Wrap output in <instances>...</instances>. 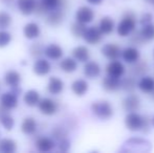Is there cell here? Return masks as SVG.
Masks as SVG:
<instances>
[{
	"label": "cell",
	"instance_id": "b9f144b4",
	"mask_svg": "<svg viewBox=\"0 0 154 153\" xmlns=\"http://www.w3.org/2000/svg\"><path fill=\"white\" fill-rule=\"evenodd\" d=\"M53 135L55 139H58V141L66 137V133H65V131L63 130L62 128H55V130L53 131Z\"/></svg>",
	"mask_w": 154,
	"mask_h": 153
},
{
	"label": "cell",
	"instance_id": "74e56055",
	"mask_svg": "<svg viewBox=\"0 0 154 153\" xmlns=\"http://www.w3.org/2000/svg\"><path fill=\"white\" fill-rule=\"evenodd\" d=\"M42 2L45 4V6L49 11H51L58 8H62L63 3H64V0H42Z\"/></svg>",
	"mask_w": 154,
	"mask_h": 153
},
{
	"label": "cell",
	"instance_id": "e0dca14e",
	"mask_svg": "<svg viewBox=\"0 0 154 153\" xmlns=\"http://www.w3.org/2000/svg\"><path fill=\"white\" fill-rule=\"evenodd\" d=\"M64 89V83L61 79L57 77H51L47 84V90L51 94L57 96V94L61 93Z\"/></svg>",
	"mask_w": 154,
	"mask_h": 153
},
{
	"label": "cell",
	"instance_id": "4dcf8cb0",
	"mask_svg": "<svg viewBox=\"0 0 154 153\" xmlns=\"http://www.w3.org/2000/svg\"><path fill=\"white\" fill-rule=\"evenodd\" d=\"M140 33L145 42H146V41L154 40V24L151 22V23H148V24L143 25Z\"/></svg>",
	"mask_w": 154,
	"mask_h": 153
},
{
	"label": "cell",
	"instance_id": "9c48e42d",
	"mask_svg": "<svg viewBox=\"0 0 154 153\" xmlns=\"http://www.w3.org/2000/svg\"><path fill=\"white\" fill-rule=\"evenodd\" d=\"M101 51L107 59L111 60V61L112 60H118L122 56V49L120 48V46H118L116 44H112V43L105 44L102 47Z\"/></svg>",
	"mask_w": 154,
	"mask_h": 153
},
{
	"label": "cell",
	"instance_id": "7dc6e473",
	"mask_svg": "<svg viewBox=\"0 0 154 153\" xmlns=\"http://www.w3.org/2000/svg\"><path fill=\"white\" fill-rule=\"evenodd\" d=\"M149 1H150L151 3H153V4H154V0H149Z\"/></svg>",
	"mask_w": 154,
	"mask_h": 153
},
{
	"label": "cell",
	"instance_id": "e575fe53",
	"mask_svg": "<svg viewBox=\"0 0 154 153\" xmlns=\"http://www.w3.org/2000/svg\"><path fill=\"white\" fill-rule=\"evenodd\" d=\"M45 48L40 44V43H35L31 46L29 48V53H31V56H32L34 58H39L42 54H44Z\"/></svg>",
	"mask_w": 154,
	"mask_h": 153
},
{
	"label": "cell",
	"instance_id": "30bf717a",
	"mask_svg": "<svg viewBox=\"0 0 154 153\" xmlns=\"http://www.w3.org/2000/svg\"><path fill=\"white\" fill-rule=\"evenodd\" d=\"M122 58L123 60L128 64H134L137 63L140 58V54L136 47L129 46L126 47L125 49L122 50Z\"/></svg>",
	"mask_w": 154,
	"mask_h": 153
},
{
	"label": "cell",
	"instance_id": "1f68e13d",
	"mask_svg": "<svg viewBox=\"0 0 154 153\" xmlns=\"http://www.w3.org/2000/svg\"><path fill=\"white\" fill-rule=\"evenodd\" d=\"M86 29H87V26H86L85 23H82V22H75L72 25H71V34H72L75 37L77 38H83L84 34H85Z\"/></svg>",
	"mask_w": 154,
	"mask_h": 153
},
{
	"label": "cell",
	"instance_id": "2e32d148",
	"mask_svg": "<svg viewBox=\"0 0 154 153\" xmlns=\"http://www.w3.org/2000/svg\"><path fill=\"white\" fill-rule=\"evenodd\" d=\"M51 69V63L46 59H38L34 64V72L38 76H46Z\"/></svg>",
	"mask_w": 154,
	"mask_h": 153
},
{
	"label": "cell",
	"instance_id": "ffe728a7",
	"mask_svg": "<svg viewBox=\"0 0 154 153\" xmlns=\"http://www.w3.org/2000/svg\"><path fill=\"white\" fill-rule=\"evenodd\" d=\"M41 29L39 27V25L35 22H29L27 24H25V26L23 27V35L26 39L32 40V39H36L40 36Z\"/></svg>",
	"mask_w": 154,
	"mask_h": 153
},
{
	"label": "cell",
	"instance_id": "7c38bea8",
	"mask_svg": "<svg viewBox=\"0 0 154 153\" xmlns=\"http://www.w3.org/2000/svg\"><path fill=\"white\" fill-rule=\"evenodd\" d=\"M121 78H116L111 76H107L104 78L103 82H102V86L106 91L113 92L119 90L120 88H122V81H121Z\"/></svg>",
	"mask_w": 154,
	"mask_h": 153
},
{
	"label": "cell",
	"instance_id": "f1b7e54d",
	"mask_svg": "<svg viewBox=\"0 0 154 153\" xmlns=\"http://www.w3.org/2000/svg\"><path fill=\"white\" fill-rule=\"evenodd\" d=\"M4 81L11 87L18 86L21 82V76L16 70H10V72H8L4 75Z\"/></svg>",
	"mask_w": 154,
	"mask_h": 153
},
{
	"label": "cell",
	"instance_id": "ab89813d",
	"mask_svg": "<svg viewBox=\"0 0 154 153\" xmlns=\"http://www.w3.org/2000/svg\"><path fill=\"white\" fill-rule=\"evenodd\" d=\"M58 147H59L60 151L66 152V151H68L69 148H70V142L67 139V137H64V139H62L59 141V145H58Z\"/></svg>",
	"mask_w": 154,
	"mask_h": 153
},
{
	"label": "cell",
	"instance_id": "f35d334b",
	"mask_svg": "<svg viewBox=\"0 0 154 153\" xmlns=\"http://www.w3.org/2000/svg\"><path fill=\"white\" fill-rule=\"evenodd\" d=\"M49 12L48 8L45 6V4L41 1H37V5H36V10H35V13L37 15H47V13Z\"/></svg>",
	"mask_w": 154,
	"mask_h": 153
},
{
	"label": "cell",
	"instance_id": "d590c367",
	"mask_svg": "<svg viewBox=\"0 0 154 153\" xmlns=\"http://www.w3.org/2000/svg\"><path fill=\"white\" fill-rule=\"evenodd\" d=\"M136 87V83H135V80L133 78H126L125 80L122 81V88L125 89L126 91H132L134 90Z\"/></svg>",
	"mask_w": 154,
	"mask_h": 153
},
{
	"label": "cell",
	"instance_id": "4fadbf2b",
	"mask_svg": "<svg viewBox=\"0 0 154 153\" xmlns=\"http://www.w3.org/2000/svg\"><path fill=\"white\" fill-rule=\"evenodd\" d=\"M123 107L126 111L132 112V111H137L140 107V101L136 94H129L126 96L123 101Z\"/></svg>",
	"mask_w": 154,
	"mask_h": 153
},
{
	"label": "cell",
	"instance_id": "4316f807",
	"mask_svg": "<svg viewBox=\"0 0 154 153\" xmlns=\"http://www.w3.org/2000/svg\"><path fill=\"white\" fill-rule=\"evenodd\" d=\"M23 100H24V103L27 106L34 107L36 105H38L39 102H40V94L35 89L27 90L24 93V96H23Z\"/></svg>",
	"mask_w": 154,
	"mask_h": 153
},
{
	"label": "cell",
	"instance_id": "c3c4849f",
	"mask_svg": "<svg viewBox=\"0 0 154 153\" xmlns=\"http://www.w3.org/2000/svg\"><path fill=\"white\" fill-rule=\"evenodd\" d=\"M153 55H154V53H153Z\"/></svg>",
	"mask_w": 154,
	"mask_h": 153
},
{
	"label": "cell",
	"instance_id": "ee69618b",
	"mask_svg": "<svg viewBox=\"0 0 154 153\" xmlns=\"http://www.w3.org/2000/svg\"><path fill=\"white\" fill-rule=\"evenodd\" d=\"M89 4H92V5H99L103 2V0H86Z\"/></svg>",
	"mask_w": 154,
	"mask_h": 153
},
{
	"label": "cell",
	"instance_id": "277c9868",
	"mask_svg": "<svg viewBox=\"0 0 154 153\" xmlns=\"http://www.w3.org/2000/svg\"><path fill=\"white\" fill-rule=\"evenodd\" d=\"M136 26V19L132 13H127L121 22L119 23L118 27H116V32L120 37H128L132 32L135 29Z\"/></svg>",
	"mask_w": 154,
	"mask_h": 153
},
{
	"label": "cell",
	"instance_id": "83f0119b",
	"mask_svg": "<svg viewBox=\"0 0 154 153\" xmlns=\"http://www.w3.org/2000/svg\"><path fill=\"white\" fill-rule=\"evenodd\" d=\"M60 68L64 72L70 74L77 70L78 68V62L75 58H65L60 62Z\"/></svg>",
	"mask_w": 154,
	"mask_h": 153
},
{
	"label": "cell",
	"instance_id": "836d02e7",
	"mask_svg": "<svg viewBox=\"0 0 154 153\" xmlns=\"http://www.w3.org/2000/svg\"><path fill=\"white\" fill-rule=\"evenodd\" d=\"M12 24V17L8 13L0 12V29H8Z\"/></svg>",
	"mask_w": 154,
	"mask_h": 153
},
{
	"label": "cell",
	"instance_id": "d6986e66",
	"mask_svg": "<svg viewBox=\"0 0 154 153\" xmlns=\"http://www.w3.org/2000/svg\"><path fill=\"white\" fill-rule=\"evenodd\" d=\"M88 88H89V85H88L87 81L83 79L75 80L71 84V90L78 96H83L88 91Z\"/></svg>",
	"mask_w": 154,
	"mask_h": 153
},
{
	"label": "cell",
	"instance_id": "484cf974",
	"mask_svg": "<svg viewBox=\"0 0 154 153\" xmlns=\"http://www.w3.org/2000/svg\"><path fill=\"white\" fill-rule=\"evenodd\" d=\"M37 130V123L35 121L34 118L32 116H27L23 120V122L21 123V131L24 134L31 135L32 133H35V131Z\"/></svg>",
	"mask_w": 154,
	"mask_h": 153
},
{
	"label": "cell",
	"instance_id": "7bdbcfd3",
	"mask_svg": "<svg viewBox=\"0 0 154 153\" xmlns=\"http://www.w3.org/2000/svg\"><path fill=\"white\" fill-rule=\"evenodd\" d=\"M133 69H135L136 75H142L148 70V65L146 63H138Z\"/></svg>",
	"mask_w": 154,
	"mask_h": 153
},
{
	"label": "cell",
	"instance_id": "ac0fdd59",
	"mask_svg": "<svg viewBox=\"0 0 154 153\" xmlns=\"http://www.w3.org/2000/svg\"><path fill=\"white\" fill-rule=\"evenodd\" d=\"M44 55L51 60H59L63 56V49L60 45L51 43L48 46L45 47Z\"/></svg>",
	"mask_w": 154,
	"mask_h": 153
},
{
	"label": "cell",
	"instance_id": "60d3db41",
	"mask_svg": "<svg viewBox=\"0 0 154 153\" xmlns=\"http://www.w3.org/2000/svg\"><path fill=\"white\" fill-rule=\"evenodd\" d=\"M152 20H153V15L150 14V13H145L140 17V22L142 25H145V24H148V23H151Z\"/></svg>",
	"mask_w": 154,
	"mask_h": 153
},
{
	"label": "cell",
	"instance_id": "3957f363",
	"mask_svg": "<svg viewBox=\"0 0 154 153\" xmlns=\"http://www.w3.org/2000/svg\"><path fill=\"white\" fill-rule=\"evenodd\" d=\"M91 111L100 120L107 121L113 115V107L108 101H97L91 105Z\"/></svg>",
	"mask_w": 154,
	"mask_h": 153
},
{
	"label": "cell",
	"instance_id": "44dd1931",
	"mask_svg": "<svg viewBox=\"0 0 154 153\" xmlns=\"http://www.w3.org/2000/svg\"><path fill=\"white\" fill-rule=\"evenodd\" d=\"M72 57L75 58L77 61L82 62V63H86L89 61L90 53L89 49L86 46H77L72 49Z\"/></svg>",
	"mask_w": 154,
	"mask_h": 153
},
{
	"label": "cell",
	"instance_id": "d6a6232c",
	"mask_svg": "<svg viewBox=\"0 0 154 153\" xmlns=\"http://www.w3.org/2000/svg\"><path fill=\"white\" fill-rule=\"evenodd\" d=\"M0 123H1V125L4 127V128L6 129L8 131H11L13 129V127H14L15 125V121L14 118H13L12 115H8V113H5V115H3L2 116H0Z\"/></svg>",
	"mask_w": 154,
	"mask_h": 153
},
{
	"label": "cell",
	"instance_id": "8d00e7d4",
	"mask_svg": "<svg viewBox=\"0 0 154 153\" xmlns=\"http://www.w3.org/2000/svg\"><path fill=\"white\" fill-rule=\"evenodd\" d=\"M12 41V36L8 32L1 29L0 31V48L1 47H5L10 44V42Z\"/></svg>",
	"mask_w": 154,
	"mask_h": 153
},
{
	"label": "cell",
	"instance_id": "8992f818",
	"mask_svg": "<svg viewBox=\"0 0 154 153\" xmlns=\"http://www.w3.org/2000/svg\"><path fill=\"white\" fill-rule=\"evenodd\" d=\"M75 19L79 22L88 24L94 19V12L89 6H81V8H78L77 13H75Z\"/></svg>",
	"mask_w": 154,
	"mask_h": 153
},
{
	"label": "cell",
	"instance_id": "5b68a950",
	"mask_svg": "<svg viewBox=\"0 0 154 153\" xmlns=\"http://www.w3.org/2000/svg\"><path fill=\"white\" fill-rule=\"evenodd\" d=\"M103 37V33L101 32V29L97 26H91L87 27L85 34L83 36V39L90 45H95L102 40Z\"/></svg>",
	"mask_w": 154,
	"mask_h": 153
},
{
	"label": "cell",
	"instance_id": "f6af8a7d",
	"mask_svg": "<svg viewBox=\"0 0 154 153\" xmlns=\"http://www.w3.org/2000/svg\"><path fill=\"white\" fill-rule=\"evenodd\" d=\"M0 1L2 2V3H12L13 1H14V0H0Z\"/></svg>",
	"mask_w": 154,
	"mask_h": 153
},
{
	"label": "cell",
	"instance_id": "52a82bcc",
	"mask_svg": "<svg viewBox=\"0 0 154 153\" xmlns=\"http://www.w3.org/2000/svg\"><path fill=\"white\" fill-rule=\"evenodd\" d=\"M38 107H39V110L41 111V113H43L45 115H53L58 110L57 103L48 98H44L42 100H40Z\"/></svg>",
	"mask_w": 154,
	"mask_h": 153
},
{
	"label": "cell",
	"instance_id": "cb8c5ba5",
	"mask_svg": "<svg viewBox=\"0 0 154 153\" xmlns=\"http://www.w3.org/2000/svg\"><path fill=\"white\" fill-rule=\"evenodd\" d=\"M140 91L145 93H152L154 91V79L149 76H145L140 80L137 84Z\"/></svg>",
	"mask_w": 154,
	"mask_h": 153
},
{
	"label": "cell",
	"instance_id": "9a60e30c",
	"mask_svg": "<svg viewBox=\"0 0 154 153\" xmlns=\"http://www.w3.org/2000/svg\"><path fill=\"white\" fill-rule=\"evenodd\" d=\"M101 74V66L95 61H87L84 65V75L89 79H95Z\"/></svg>",
	"mask_w": 154,
	"mask_h": 153
},
{
	"label": "cell",
	"instance_id": "5bb4252c",
	"mask_svg": "<svg viewBox=\"0 0 154 153\" xmlns=\"http://www.w3.org/2000/svg\"><path fill=\"white\" fill-rule=\"evenodd\" d=\"M0 104L3 107H5L6 109H8V110L16 108L18 106V96L13 93L12 91L5 92L0 98Z\"/></svg>",
	"mask_w": 154,
	"mask_h": 153
},
{
	"label": "cell",
	"instance_id": "7a4b0ae2",
	"mask_svg": "<svg viewBox=\"0 0 154 153\" xmlns=\"http://www.w3.org/2000/svg\"><path fill=\"white\" fill-rule=\"evenodd\" d=\"M152 149L151 143L148 139L140 137H132L123 144L122 152H149Z\"/></svg>",
	"mask_w": 154,
	"mask_h": 153
},
{
	"label": "cell",
	"instance_id": "f546056e",
	"mask_svg": "<svg viewBox=\"0 0 154 153\" xmlns=\"http://www.w3.org/2000/svg\"><path fill=\"white\" fill-rule=\"evenodd\" d=\"M17 149V144L11 139H0V151L3 153H13Z\"/></svg>",
	"mask_w": 154,
	"mask_h": 153
},
{
	"label": "cell",
	"instance_id": "8fae6325",
	"mask_svg": "<svg viewBox=\"0 0 154 153\" xmlns=\"http://www.w3.org/2000/svg\"><path fill=\"white\" fill-rule=\"evenodd\" d=\"M63 18H64V13L62 11V8H58L55 10H51L46 15V23L51 26H58L61 24Z\"/></svg>",
	"mask_w": 154,
	"mask_h": 153
},
{
	"label": "cell",
	"instance_id": "7402d4cb",
	"mask_svg": "<svg viewBox=\"0 0 154 153\" xmlns=\"http://www.w3.org/2000/svg\"><path fill=\"white\" fill-rule=\"evenodd\" d=\"M18 8L23 15H31L35 13L37 5L36 0H18Z\"/></svg>",
	"mask_w": 154,
	"mask_h": 153
},
{
	"label": "cell",
	"instance_id": "603a6c76",
	"mask_svg": "<svg viewBox=\"0 0 154 153\" xmlns=\"http://www.w3.org/2000/svg\"><path fill=\"white\" fill-rule=\"evenodd\" d=\"M99 29L103 33V35H109L114 29V21L111 17L105 16L101 19L99 23Z\"/></svg>",
	"mask_w": 154,
	"mask_h": 153
},
{
	"label": "cell",
	"instance_id": "6da1fadb",
	"mask_svg": "<svg viewBox=\"0 0 154 153\" xmlns=\"http://www.w3.org/2000/svg\"><path fill=\"white\" fill-rule=\"evenodd\" d=\"M148 120L147 118H144L137 113L136 111H132V112H128L125 118V125L127 127L128 130L132 131V132H136V131H145L146 132L149 129Z\"/></svg>",
	"mask_w": 154,
	"mask_h": 153
},
{
	"label": "cell",
	"instance_id": "bcb514c9",
	"mask_svg": "<svg viewBox=\"0 0 154 153\" xmlns=\"http://www.w3.org/2000/svg\"><path fill=\"white\" fill-rule=\"evenodd\" d=\"M151 124H152V126L154 127V116L152 118H151Z\"/></svg>",
	"mask_w": 154,
	"mask_h": 153
},
{
	"label": "cell",
	"instance_id": "ba28073f",
	"mask_svg": "<svg viewBox=\"0 0 154 153\" xmlns=\"http://www.w3.org/2000/svg\"><path fill=\"white\" fill-rule=\"evenodd\" d=\"M106 72L108 76L122 78L125 74V66L122 62L118 61V60H112L106 66Z\"/></svg>",
	"mask_w": 154,
	"mask_h": 153
},
{
	"label": "cell",
	"instance_id": "d4e9b609",
	"mask_svg": "<svg viewBox=\"0 0 154 153\" xmlns=\"http://www.w3.org/2000/svg\"><path fill=\"white\" fill-rule=\"evenodd\" d=\"M55 147V143L49 137H39L36 141V148L41 152L51 151Z\"/></svg>",
	"mask_w": 154,
	"mask_h": 153
}]
</instances>
